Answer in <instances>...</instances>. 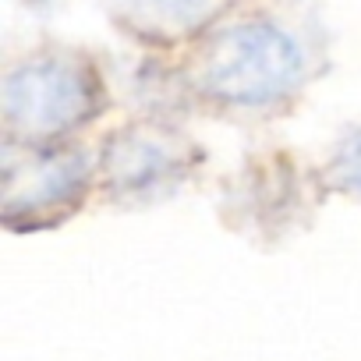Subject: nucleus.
Returning a JSON list of instances; mask_svg holds the SVG:
<instances>
[{
    "mask_svg": "<svg viewBox=\"0 0 361 361\" xmlns=\"http://www.w3.org/2000/svg\"><path fill=\"white\" fill-rule=\"evenodd\" d=\"M96 188V159L78 142L4 138L0 216L8 227H50L71 216Z\"/></svg>",
    "mask_w": 361,
    "mask_h": 361,
    "instance_id": "nucleus-3",
    "label": "nucleus"
},
{
    "mask_svg": "<svg viewBox=\"0 0 361 361\" xmlns=\"http://www.w3.org/2000/svg\"><path fill=\"white\" fill-rule=\"evenodd\" d=\"M199 145L170 121H131L96 156V188L110 202L149 206L173 195L199 166Z\"/></svg>",
    "mask_w": 361,
    "mask_h": 361,
    "instance_id": "nucleus-4",
    "label": "nucleus"
},
{
    "mask_svg": "<svg viewBox=\"0 0 361 361\" xmlns=\"http://www.w3.org/2000/svg\"><path fill=\"white\" fill-rule=\"evenodd\" d=\"M131 8L142 29L163 36H185L206 29V22L216 11V0H131Z\"/></svg>",
    "mask_w": 361,
    "mask_h": 361,
    "instance_id": "nucleus-5",
    "label": "nucleus"
},
{
    "mask_svg": "<svg viewBox=\"0 0 361 361\" xmlns=\"http://www.w3.org/2000/svg\"><path fill=\"white\" fill-rule=\"evenodd\" d=\"M188 82L209 106L273 110L305 85V50L273 18H238L199 39Z\"/></svg>",
    "mask_w": 361,
    "mask_h": 361,
    "instance_id": "nucleus-1",
    "label": "nucleus"
},
{
    "mask_svg": "<svg viewBox=\"0 0 361 361\" xmlns=\"http://www.w3.org/2000/svg\"><path fill=\"white\" fill-rule=\"evenodd\" d=\"M106 103L96 64L75 50H43L8 68L0 85L4 138L68 142L89 128Z\"/></svg>",
    "mask_w": 361,
    "mask_h": 361,
    "instance_id": "nucleus-2",
    "label": "nucleus"
},
{
    "mask_svg": "<svg viewBox=\"0 0 361 361\" xmlns=\"http://www.w3.org/2000/svg\"><path fill=\"white\" fill-rule=\"evenodd\" d=\"M326 173H329V185H333V188H340V192L361 199V128L347 131V135L336 142Z\"/></svg>",
    "mask_w": 361,
    "mask_h": 361,
    "instance_id": "nucleus-6",
    "label": "nucleus"
}]
</instances>
